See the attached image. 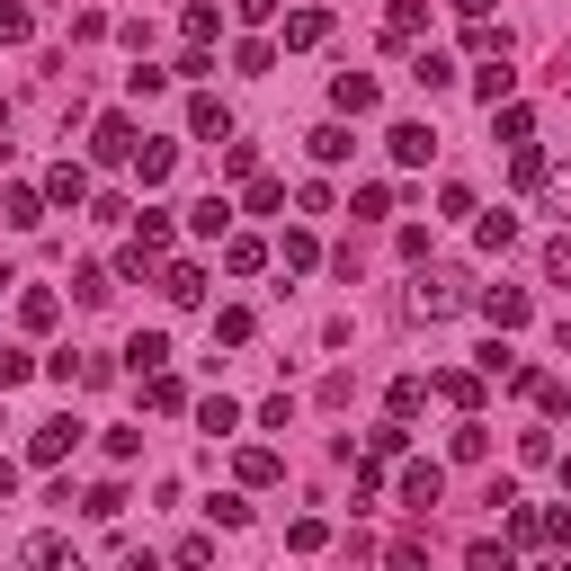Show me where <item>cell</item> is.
<instances>
[{"label": "cell", "mask_w": 571, "mask_h": 571, "mask_svg": "<svg viewBox=\"0 0 571 571\" xmlns=\"http://www.w3.org/2000/svg\"><path fill=\"white\" fill-rule=\"evenodd\" d=\"M456 10H464V27H473V19H491V10H500V0H456Z\"/></svg>", "instance_id": "7bdbcfd3"}, {"label": "cell", "mask_w": 571, "mask_h": 571, "mask_svg": "<svg viewBox=\"0 0 571 571\" xmlns=\"http://www.w3.org/2000/svg\"><path fill=\"white\" fill-rule=\"evenodd\" d=\"M286 10V0H242V19H277Z\"/></svg>", "instance_id": "b9f144b4"}, {"label": "cell", "mask_w": 571, "mask_h": 571, "mask_svg": "<svg viewBox=\"0 0 571 571\" xmlns=\"http://www.w3.org/2000/svg\"><path fill=\"white\" fill-rule=\"evenodd\" d=\"M0 224H45V188H10V197H0Z\"/></svg>", "instance_id": "8fae6325"}, {"label": "cell", "mask_w": 571, "mask_h": 571, "mask_svg": "<svg viewBox=\"0 0 571 571\" xmlns=\"http://www.w3.org/2000/svg\"><path fill=\"white\" fill-rule=\"evenodd\" d=\"M510 179H518V188H545V153H536V143H527V153L510 161Z\"/></svg>", "instance_id": "8d00e7d4"}, {"label": "cell", "mask_w": 571, "mask_h": 571, "mask_svg": "<svg viewBox=\"0 0 571 571\" xmlns=\"http://www.w3.org/2000/svg\"><path fill=\"white\" fill-rule=\"evenodd\" d=\"M0 134H10V108H0Z\"/></svg>", "instance_id": "f6af8a7d"}, {"label": "cell", "mask_w": 571, "mask_h": 571, "mask_svg": "<svg viewBox=\"0 0 571 571\" xmlns=\"http://www.w3.org/2000/svg\"><path fill=\"white\" fill-rule=\"evenodd\" d=\"M197 419H205V428H214V438H233V428H242V411H233V402H224V393H214V402H197Z\"/></svg>", "instance_id": "4316f807"}, {"label": "cell", "mask_w": 571, "mask_h": 571, "mask_svg": "<svg viewBox=\"0 0 571 571\" xmlns=\"http://www.w3.org/2000/svg\"><path fill=\"white\" fill-rule=\"evenodd\" d=\"M90 161H134V116H125V108H108V116H99V134H90Z\"/></svg>", "instance_id": "6da1fadb"}, {"label": "cell", "mask_w": 571, "mask_h": 571, "mask_svg": "<svg viewBox=\"0 0 571 571\" xmlns=\"http://www.w3.org/2000/svg\"><path fill=\"white\" fill-rule=\"evenodd\" d=\"M27 562H36V571H81V553H71L63 536H36V545H27Z\"/></svg>", "instance_id": "9a60e30c"}, {"label": "cell", "mask_w": 571, "mask_h": 571, "mask_svg": "<svg viewBox=\"0 0 571 571\" xmlns=\"http://www.w3.org/2000/svg\"><path fill=\"white\" fill-rule=\"evenodd\" d=\"M71 447H81V419H45V428H36V447H27V456H36V464H63Z\"/></svg>", "instance_id": "3957f363"}, {"label": "cell", "mask_w": 571, "mask_h": 571, "mask_svg": "<svg viewBox=\"0 0 571 571\" xmlns=\"http://www.w3.org/2000/svg\"><path fill=\"white\" fill-rule=\"evenodd\" d=\"M161 295H170V304H205V268H197V259H170V268H161Z\"/></svg>", "instance_id": "5b68a950"}, {"label": "cell", "mask_w": 571, "mask_h": 571, "mask_svg": "<svg viewBox=\"0 0 571 571\" xmlns=\"http://www.w3.org/2000/svg\"><path fill=\"white\" fill-rule=\"evenodd\" d=\"M81 197H90V170H81V161L45 170V205H81Z\"/></svg>", "instance_id": "9c48e42d"}, {"label": "cell", "mask_w": 571, "mask_h": 571, "mask_svg": "<svg viewBox=\"0 0 571 571\" xmlns=\"http://www.w3.org/2000/svg\"><path fill=\"white\" fill-rule=\"evenodd\" d=\"M545 277H553V286H571V242H553V250H545Z\"/></svg>", "instance_id": "ab89813d"}, {"label": "cell", "mask_w": 571, "mask_h": 571, "mask_svg": "<svg viewBox=\"0 0 571 571\" xmlns=\"http://www.w3.org/2000/svg\"><path fill=\"white\" fill-rule=\"evenodd\" d=\"M482 313H491L500 331H518V322H527V295H518V286H491V295H482Z\"/></svg>", "instance_id": "5bb4252c"}, {"label": "cell", "mask_w": 571, "mask_h": 571, "mask_svg": "<svg viewBox=\"0 0 571 571\" xmlns=\"http://www.w3.org/2000/svg\"><path fill=\"white\" fill-rule=\"evenodd\" d=\"M438 393H447V402H456V411H464V419H473V402H482V384H473V376H456V367H447V376H438Z\"/></svg>", "instance_id": "d4e9b609"}, {"label": "cell", "mask_w": 571, "mask_h": 571, "mask_svg": "<svg viewBox=\"0 0 571 571\" xmlns=\"http://www.w3.org/2000/svg\"><path fill=\"white\" fill-rule=\"evenodd\" d=\"M419 402H428V376H402V384H393V419H411Z\"/></svg>", "instance_id": "f546056e"}, {"label": "cell", "mask_w": 571, "mask_h": 571, "mask_svg": "<svg viewBox=\"0 0 571 571\" xmlns=\"http://www.w3.org/2000/svg\"><path fill=\"white\" fill-rule=\"evenodd\" d=\"M545 571H571V562H545Z\"/></svg>", "instance_id": "7dc6e473"}, {"label": "cell", "mask_w": 571, "mask_h": 571, "mask_svg": "<svg viewBox=\"0 0 571 571\" xmlns=\"http://www.w3.org/2000/svg\"><path fill=\"white\" fill-rule=\"evenodd\" d=\"M188 134H197V143H224V134H233V108H224V99H188Z\"/></svg>", "instance_id": "277c9868"}, {"label": "cell", "mask_w": 571, "mask_h": 571, "mask_svg": "<svg viewBox=\"0 0 571 571\" xmlns=\"http://www.w3.org/2000/svg\"><path fill=\"white\" fill-rule=\"evenodd\" d=\"M179 571H214V545H205V536H188V545H179Z\"/></svg>", "instance_id": "f35d334b"}, {"label": "cell", "mask_w": 571, "mask_h": 571, "mask_svg": "<svg viewBox=\"0 0 571 571\" xmlns=\"http://www.w3.org/2000/svg\"><path fill=\"white\" fill-rule=\"evenodd\" d=\"M71 295H81V304H108L116 286H108V268H81V277H71Z\"/></svg>", "instance_id": "4dcf8cb0"}, {"label": "cell", "mask_w": 571, "mask_h": 571, "mask_svg": "<svg viewBox=\"0 0 571 571\" xmlns=\"http://www.w3.org/2000/svg\"><path fill=\"white\" fill-rule=\"evenodd\" d=\"M348 153H357L348 125H313V161H348Z\"/></svg>", "instance_id": "ac0fdd59"}, {"label": "cell", "mask_w": 571, "mask_h": 571, "mask_svg": "<svg viewBox=\"0 0 571 571\" xmlns=\"http://www.w3.org/2000/svg\"><path fill=\"white\" fill-rule=\"evenodd\" d=\"M402 500H411V510H438V500H447V473H438V464H411V473H402Z\"/></svg>", "instance_id": "52a82bcc"}, {"label": "cell", "mask_w": 571, "mask_h": 571, "mask_svg": "<svg viewBox=\"0 0 571 571\" xmlns=\"http://www.w3.org/2000/svg\"><path fill=\"white\" fill-rule=\"evenodd\" d=\"M491 125H500V143H518V153H527V134H536V116L510 99V108H491Z\"/></svg>", "instance_id": "e0dca14e"}, {"label": "cell", "mask_w": 571, "mask_h": 571, "mask_svg": "<svg viewBox=\"0 0 571 571\" xmlns=\"http://www.w3.org/2000/svg\"><path fill=\"white\" fill-rule=\"evenodd\" d=\"M491 456V428L482 419H456V464H482Z\"/></svg>", "instance_id": "d6986e66"}, {"label": "cell", "mask_w": 571, "mask_h": 571, "mask_svg": "<svg viewBox=\"0 0 571 571\" xmlns=\"http://www.w3.org/2000/svg\"><path fill=\"white\" fill-rule=\"evenodd\" d=\"M27 27H36V19H27L19 0H10V10H0V45H27Z\"/></svg>", "instance_id": "74e56055"}, {"label": "cell", "mask_w": 571, "mask_h": 571, "mask_svg": "<svg viewBox=\"0 0 571 571\" xmlns=\"http://www.w3.org/2000/svg\"><path fill=\"white\" fill-rule=\"evenodd\" d=\"M510 90H518V71H510V54L473 71V99H482V108H510Z\"/></svg>", "instance_id": "8992f818"}, {"label": "cell", "mask_w": 571, "mask_h": 571, "mask_svg": "<svg viewBox=\"0 0 571 571\" xmlns=\"http://www.w3.org/2000/svg\"><path fill=\"white\" fill-rule=\"evenodd\" d=\"M331 108H339V116H376V71H339V81H331Z\"/></svg>", "instance_id": "7a4b0ae2"}, {"label": "cell", "mask_w": 571, "mask_h": 571, "mask_svg": "<svg viewBox=\"0 0 571 571\" xmlns=\"http://www.w3.org/2000/svg\"><path fill=\"white\" fill-rule=\"evenodd\" d=\"M348 214H393V188H384V179H367V188H357V205H348Z\"/></svg>", "instance_id": "836d02e7"}, {"label": "cell", "mask_w": 571, "mask_h": 571, "mask_svg": "<svg viewBox=\"0 0 571 571\" xmlns=\"http://www.w3.org/2000/svg\"><path fill=\"white\" fill-rule=\"evenodd\" d=\"M411 81H419V90H447V81H456V63H447V54H419V63H411Z\"/></svg>", "instance_id": "7402d4cb"}, {"label": "cell", "mask_w": 571, "mask_h": 571, "mask_svg": "<svg viewBox=\"0 0 571 571\" xmlns=\"http://www.w3.org/2000/svg\"><path fill=\"white\" fill-rule=\"evenodd\" d=\"M393 571H428V553L419 545H393Z\"/></svg>", "instance_id": "60d3db41"}, {"label": "cell", "mask_w": 571, "mask_h": 571, "mask_svg": "<svg viewBox=\"0 0 571 571\" xmlns=\"http://www.w3.org/2000/svg\"><path fill=\"white\" fill-rule=\"evenodd\" d=\"M419 27H428V10H419V0H393V19H384V36H393V45H411Z\"/></svg>", "instance_id": "ffe728a7"}, {"label": "cell", "mask_w": 571, "mask_h": 571, "mask_svg": "<svg viewBox=\"0 0 571 571\" xmlns=\"http://www.w3.org/2000/svg\"><path fill=\"white\" fill-rule=\"evenodd\" d=\"M170 161H179V143H134V170H143V188H161V179H170Z\"/></svg>", "instance_id": "7c38bea8"}, {"label": "cell", "mask_w": 571, "mask_h": 571, "mask_svg": "<svg viewBox=\"0 0 571 571\" xmlns=\"http://www.w3.org/2000/svg\"><path fill=\"white\" fill-rule=\"evenodd\" d=\"M134 250H143V259H161V250H170V205H143V224H134Z\"/></svg>", "instance_id": "30bf717a"}, {"label": "cell", "mask_w": 571, "mask_h": 571, "mask_svg": "<svg viewBox=\"0 0 571 571\" xmlns=\"http://www.w3.org/2000/svg\"><path fill=\"white\" fill-rule=\"evenodd\" d=\"M322 36H331L322 10H295V19H286V45H322Z\"/></svg>", "instance_id": "44dd1931"}, {"label": "cell", "mask_w": 571, "mask_h": 571, "mask_svg": "<svg viewBox=\"0 0 571 571\" xmlns=\"http://www.w3.org/2000/svg\"><path fill=\"white\" fill-rule=\"evenodd\" d=\"M81 510H90V518H116V510H125V491H116V482H99V491H81Z\"/></svg>", "instance_id": "1f68e13d"}, {"label": "cell", "mask_w": 571, "mask_h": 571, "mask_svg": "<svg viewBox=\"0 0 571 571\" xmlns=\"http://www.w3.org/2000/svg\"><path fill=\"white\" fill-rule=\"evenodd\" d=\"M0 286H19V277H10V268H0Z\"/></svg>", "instance_id": "bcb514c9"}, {"label": "cell", "mask_w": 571, "mask_h": 571, "mask_svg": "<svg viewBox=\"0 0 571 571\" xmlns=\"http://www.w3.org/2000/svg\"><path fill=\"white\" fill-rule=\"evenodd\" d=\"M473 571H518V553H510V545H491V536H482V545H473Z\"/></svg>", "instance_id": "d590c367"}, {"label": "cell", "mask_w": 571, "mask_h": 571, "mask_svg": "<svg viewBox=\"0 0 571 571\" xmlns=\"http://www.w3.org/2000/svg\"><path fill=\"white\" fill-rule=\"evenodd\" d=\"M518 242V214H482V250H510Z\"/></svg>", "instance_id": "f1b7e54d"}, {"label": "cell", "mask_w": 571, "mask_h": 571, "mask_svg": "<svg viewBox=\"0 0 571 571\" xmlns=\"http://www.w3.org/2000/svg\"><path fill=\"white\" fill-rule=\"evenodd\" d=\"M214 339H224V348H242V339H250V313H242V304H233V313H214Z\"/></svg>", "instance_id": "e575fe53"}, {"label": "cell", "mask_w": 571, "mask_h": 571, "mask_svg": "<svg viewBox=\"0 0 571 571\" xmlns=\"http://www.w3.org/2000/svg\"><path fill=\"white\" fill-rule=\"evenodd\" d=\"M125 357H134L143 376H161V367H170V339H161V331H134V348H125Z\"/></svg>", "instance_id": "2e32d148"}, {"label": "cell", "mask_w": 571, "mask_h": 571, "mask_svg": "<svg viewBox=\"0 0 571 571\" xmlns=\"http://www.w3.org/2000/svg\"><path fill=\"white\" fill-rule=\"evenodd\" d=\"M224 170L233 179H259V143H224Z\"/></svg>", "instance_id": "d6a6232c"}, {"label": "cell", "mask_w": 571, "mask_h": 571, "mask_svg": "<svg viewBox=\"0 0 571 571\" xmlns=\"http://www.w3.org/2000/svg\"><path fill=\"white\" fill-rule=\"evenodd\" d=\"M54 313H63V304L45 295V286H36V295H19V322H27V331H54Z\"/></svg>", "instance_id": "603a6c76"}, {"label": "cell", "mask_w": 571, "mask_h": 571, "mask_svg": "<svg viewBox=\"0 0 571 571\" xmlns=\"http://www.w3.org/2000/svg\"><path fill=\"white\" fill-rule=\"evenodd\" d=\"M10 491H19V464H10V456H0V500H10Z\"/></svg>", "instance_id": "ee69618b"}, {"label": "cell", "mask_w": 571, "mask_h": 571, "mask_svg": "<svg viewBox=\"0 0 571 571\" xmlns=\"http://www.w3.org/2000/svg\"><path fill=\"white\" fill-rule=\"evenodd\" d=\"M411 304H419V313H428V322H438V313H456V304H464V295H456V286H447V277H438V286H419V295H411Z\"/></svg>", "instance_id": "cb8c5ba5"}, {"label": "cell", "mask_w": 571, "mask_h": 571, "mask_svg": "<svg viewBox=\"0 0 571 571\" xmlns=\"http://www.w3.org/2000/svg\"><path fill=\"white\" fill-rule=\"evenodd\" d=\"M188 233H205V242L233 233V205H224V197H197V205H188Z\"/></svg>", "instance_id": "4fadbf2b"}, {"label": "cell", "mask_w": 571, "mask_h": 571, "mask_svg": "<svg viewBox=\"0 0 571 571\" xmlns=\"http://www.w3.org/2000/svg\"><path fill=\"white\" fill-rule=\"evenodd\" d=\"M384 143H393V161H402V170H419L428 153H438V134H428V125H393Z\"/></svg>", "instance_id": "ba28073f"}, {"label": "cell", "mask_w": 571, "mask_h": 571, "mask_svg": "<svg viewBox=\"0 0 571 571\" xmlns=\"http://www.w3.org/2000/svg\"><path fill=\"white\" fill-rule=\"evenodd\" d=\"M277 473H286V464H277V456H268V447H250V456H242V482H250V491H268V482H277Z\"/></svg>", "instance_id": "484cf974"}, {"label": "cell", "mask_w": 571, "mask_h": 571, "mask_svg": "<svg viewBox=\"0 0 571 571\" xmlns=\"http://www.w3.org/2000/svg\"><path fill=\"white\" fill-rule=\"evenodd\" d=\"M27 376H36V357H27V348H0V393L27 384Z\"/></svg>", "instance_id": "83f0119b"}]
</instances>
